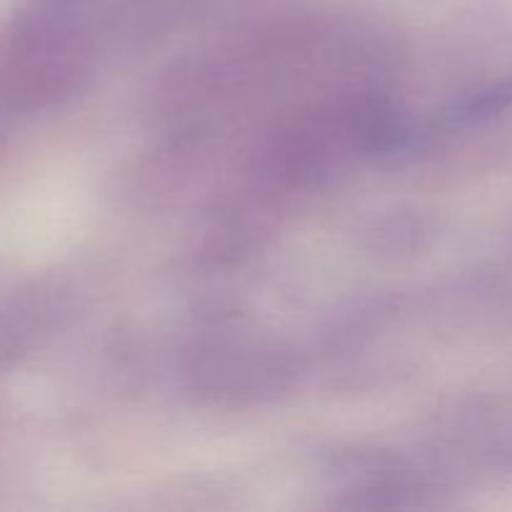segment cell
Wrapping results in <instances>:
<instances>
[{"instance_id": "cell-1", "label": "cell", "mask_w": 512, "mask_h": 512, "mask_svg": "<svg viewBox=\"0 0 512 512\" xmlns=\"http://www.w3.org/2000/svg\"><path fill=\"white\" fill-rule=\"evenodd\" d=\"M95 53L73 10L33 0L0 28V110L23 118L60 108L85 88Z\"/></svg>"}, {"instance_id": "cell-2", "label": "cell", "mask_w": 512, "mask_h": 512, "mask_svg": "<svg viewBox=\"0 0 512 512\" xmlns=\"http://www.w3.org/2000/svg\"><path fill=\"white\" fill-rule=\"evenodd\" d=\"M185 368L195 390L225 403L273 398L295 378V360L283 345L243 333L195 343Z\"/></svg>"}, {"instance_id": "cell-5", "label": "cell", "mask_w": 512, "mask_h": 512, "mask_svg": "<svg viewBox=\"0 0 512 512\" xmlns=\"http://www.w3.org/2000/svg\"><path fill=\"white\" fill-rule=\"evenodd\" d=\"M512 108V68L503 78L493 80V83L483 85L468 98L460 100L455 108H450L448 120L453 123H483V120L495 118V115L505 113Z\"/></svg>"}, {"instance_id": "cell-3", "label": "cell", "mask_w": 512, "mask_h": 512, "mask_svg": "<svg viewBox=\"0 0 512 512\" xmlns=\"http://www.w3.org/2000/svg\"><path fill=\"white\" fill-rule=\"evenodd\" d=\"M70 315V293L58 280H38L0 298V375L33 355Z\"/></svg>"}, {"instance_id": "cell-4", "label": "cell", "mask_w": 512, "mask_h": 512, "mask_svg": "<svg viewBox=\"0 0 512 512\" xmlns=\"http://www.w3.org/2000/svg\"><path fill=\"white\" fill-rule=\"evenodd\" d=\"M278 195L255 183L253 188L240 190L235 198L223 200L213 213L198 245V255L205 265H233L263 245L273 228V210Z\"/></svg>"}, {"instance_id": "cell-6", "label": "cell", "mask_w": 512, "mask_h": 512, "mask_svg": "<svg viewBox=\"0 0 512 512\" xmlns=\"http://www.w3.org/2000/svg\"><path fill=\"white\" fill-rule=\"evenodd\" d=\"M5 145H8V115L0 110V158L5 153Z\"/></svg>"}]
</instances>
